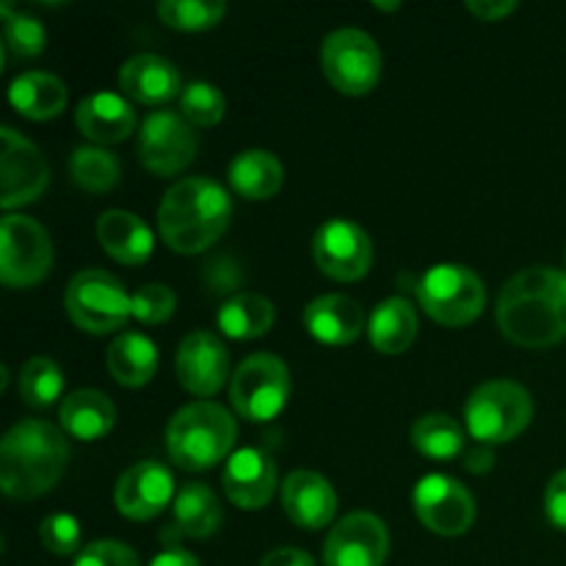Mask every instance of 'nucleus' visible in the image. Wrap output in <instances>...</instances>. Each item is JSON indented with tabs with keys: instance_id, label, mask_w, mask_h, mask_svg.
Instances as JSON below:
<instances>
[{
	"instance_id": "obj_11",
	"label": "nucleus",
	"mask_w": 566,
	"mask_h": 566,
	"mask_svg": "<svg viewBox=\"0 0 566 566\" xmlns=\"http://www.w3.org/2000/svg\"><path fill=\"white\" fill-rule=\"evenodd\" d=\"M199 138L191 122L169 108L153 111L138 133V158L153 175L171 177L191 166Z\"/></svg>"
},
{
	"instance_id": "obj_10",
	"label": "nucleus",
	"mask_w": 566,
	"mask_h": 566,
	"mask_svg": "<svg viewBox=\"0 0 566 566\" xmlns=\"http://www.w3.org/2000/svg\"><path fill=\"white\" fill-rule=\"evenodd\" d=\"M53 241L36 219L6 213L0 221V280L9 287H33L50 274Z\"/></svg>"
},
{
	"instance_id": "obj_14",
	"label": "nucleus",
	"mask_w": 566,
	"mask_h": 566,
	"mask_svg": "<svg viewBox=\"0 0 566 566\" xmlns=\"http://www.w3.org/2000/svg\"><path fill=\"white\" fill-rule=\"evenodd\" d=\"M313 260L332 280L357 282L370 271L374 243L357 221L326 219L313 235Z\"/></svg>"
},
{
	"instance_id": "obj_46",
	"label": "nucleus",
	"mask_w": 566,
	"mask_h": 566,
	"mask_svg": "<svg viewBox=\"0 0 566 566\" xmlns=\"http://www.w3.org/2000/svg\"><path fill=\"white\" fill-rule=\"evenodd\" d=\"M374 9H385V11H396V9H401V3H381V0H374Z\"/></svg>"
},
{
	"instance_id": "obj_39",
	"label": "nucleus",
	"mask_w": 566,
	"mask_h": 566,
	"mask_svg": "<svg viewBox=\"0 0 566 566\" xmlns=\"http://www.w3.org/2000/svg\"><path fill=\"white\" fill-rule=\"evenodd\" d=\"M72 566H142V562H138V553L125 542L99 539L83 547Z\"/></svg>"
},
{
	"instance_id": "obj_17",
	"label": "nucleus",
	"mask_w": 566,
	"mask_h": 566,
	"mask_svg": "<svg viewBox=\"0 0 566 566\" xmlns=\"http://www.w3.org/2000/svg\"><path fill=\"white\" fill-rule=\"evenodd\" d=\"M175 475L166 464L153 462V459H144V462L127 468L114 490V503L119 514L136 520V523L158 517L169 503H175Z\"/></svg>"
},
{
	"instance_id": "obj_7",
	"label": "nucleus",
	"mask_w": 566,
	"mask_h": 566,
	"mask_svg": "<svg viewBox=\"0 0 566 566\" xmlns=\"http://www.w3.org/2000/svg\"><path fill=\"white\" fill-rule=\"evenodd\" d=\"M130 293L119 276L103 269L77 271L64 291L66 315L88 335H108L130 318Z\"/></svg>"
},
{
	"instance_id": "obj_22",
	"label": "nucleus",
	"mask_w": 566,
	"mask_h": 566,
	"mask_svg": "<svg viewBox=\"0 0 566 566\" xmlns=\"http://www.w3.org/2000/svg\"><path fill=\"white\" fill-rule=\"evenodd\" d=\"M75 125L88 142L119 144L136 127V111L122 94L94 92L77 103Z\"/></svg>"
},
{
	"instance_id": "obj_12",
	"label": "nucleus",
	"mask_w": 566,
	"mask_h": 566,
	"mask_svg": "<svg viewBox=\"0 0 566 566\" xmlns=\"http://www.w3.org/2000/svg\"><path fill=\"white\" fill-rule=\"evenodd\" d=\"M0 208L11 213L42 197L50 182V169L42 149L14 127L0 130Z\"/></svg>"
},
{
	"instance_id": "obj_2",
	"label": "nucleus",
	"mask_w": 566,
	"mask_h": 566,
	"mask_svg": "<svg viewBox=\"0 0 566 566\" xmlns=\"http://www.w3.org/2000/svg\"><path fill=\"white\" fill-rule=\"evenodd\" d=\"M70 462V442L59 426L25 418L0 442V486L14 501H33L53 490Z\"/></svg>"
},
{
	"instance_id": "obj_27",
	"label": "nucleus",
	"mask_w": 566,
	"mask_h": 566,
	"mask_svg": "<svg viewBox=\"0 0 566 566\" xmlns=\"http://www.w3.org/2000/svg\"><path fill=\"white\" fill-rule=\"evenodd\" d=\"M370 346L379 354L396 357L403 354L418 337V310L409 298L390 296L370 313L368 318Z\"/></svg>"
},
{
	"instance_id": "obj_45",
	"label": "nucleus",
	"mask_w": 566,
	"mask_h": 566,
	"mask_svg": "<svg viewBox=\"0 0 566 566\" xmlns=\"http://www.w3.org/2000/svg\"><path fill=\"white\" fill-rule=\"evenodd\" d=\"M149 566H199V562L188 551L171 545V547H166L164 553H158V556L149 562Z\"/></svg>"
},
{
	"instance_id": "obj_6",
	"label": "nucleus",
	"mask_w": 566,
	"mask_h": 566,
	"mask_svg": "<svg viewBox=\"0 0 566 566\" xmlns=\"http://www.w3.org/2000/svg\"><path fill=\"white\" fill-rule=\"evenodd\" d=\"M415 293L426 315L442 326L473 324L486 304V287L481 276L459 263L431 265L420 276Z\"/></svg>"
},
{
	"instance_id": "obj_26",
	"label": "nucleus",
	"mask_w": 566,
	"mask_h": 566,
	"mask_svg": "<svg viewBox=\"0 0 566 566\" xmlns=\"http://www.w3.org/2000/svg\"><path fill=\"white\" fill-rule=\"evenodd\" d=\"M158 346L144 332H119L105 352L108 374L125 387H144L158 370Z\"/></svg>"
},
{
	"instance_id": "obj_42",
	"label": "nucleus",
	"mask_w": 566,
	"mask_h": 566,
	"mask_svg": "<svg viewBox=\"0 0 566 566\" xmlns=\"http://www.w3.org/2000/svg\"><path fill=\"white\" fill-rule=\"evenodd\" d=\"M468 11L475 14L484 22H497L503 17H509L512 11H517V0H468Z\"/></svg>"
},
{
	"instance_id": "obj_1",
	"label": "nucleus",
	"mask_w": 566,
	"mask_h": 566,
	"mask_svg": "<svg viewBox=\"0 0 566 566\" xmlns=\"http://www.w3.org/2000/svg\"><path fill=\"white\" fill-rule=\"evenodd\" d=\"M503 337L525 348H547L566 337V271L531 265L503 285L495 310Z\"/></svg>"
},
{
	"instance_id": "obj_20",
	"label": "nucleus",
	"mask_w": 566,
	"mask_h": 566,
	"mask_svg": "<svg viewBox=\"0 0 566 566\" xmlns=\"http://www.w3.org/2000/svg\"><path fill=\"white\" fill-rule=\"evenodd\" d=\"M119 86L127 97L144 105H164L182 94L180 72L158 53H138L127 59L119 70Z\"/></svg>"
},
{
	"instance_id": "obj_37",
	"label": "nucleus",
	"mask_w": 566,
	"mask_h": 566,
	"mask_svg": "<svg viewBox=\"0 0 566 566\" xmlns=\"http://www.w3.org/2000/svg\"><path fill=\"white\" fill-rule=\"evenodd\" d=\"M177 293L164 282H147L130 298V315L142 324H164L175 315Z\"/></svg>"
},
{
	"instance_id": "obj_40",
	"label": "nucleus",
	"mask_w": 566,
	"mask_h": 566,
	"mask_svg": "<svg viewBox=\"0 0 566 566\" xmlns=\"http://www.w3.org/2000/svg\"><path fill=\"white\" fill-rule=\"evenodd\" d=\"M241 265L230 254H219V258L208 260L205 263V282H208L210 291L230 293L241 285Z\"/></svg>"
},
{
	"instance_id": "obj_31",
	"label": "nucleus",
	"mask_w": 566,
	"mask_h": 566,
	"mask_svg": "<svg viewBox=\"0 0 566 566\" xmlns=\"http://www.w3.org/2000/svg\"><path fill=\"white\" fill-rule=\"evenodd\" d=\"M412 446L426 459L451 462V459L464 457V451H468V437H464L462 423L453 420L451 415L431 412L415 420Z\"/></svg>"
},
{
	"instance_id": "obj_13",
	"label": "nucleus",
	"mask_w": 566,
	"mask_h": 566,
	"mask_svg": "<svg viewBox=\"0 0 566 566\" xmlns=\"http://www.w3.org/2000/svg\"><path fill=\"white\" fill-rule=\"evenodd\" d=\"M412 506L420 523L437 536L468 534L475 520V501L464 484L446 473H429L415 484Z\"/></svg>"
},
{
	"instance_id": "obj_30",
	"label": "nucleus",
	"mask_w": 566,
	"mask_h": 566,
	"mask_svg": "<svg viewBox=\"0 0 566 566\" xmlns=\"http://www.w3.org/2000/svg\"><path fill=\"white\" fill-rule=\"evenodd\" d=\"M276 310L271 298L260 296V293H232L216 313V324H219L221 335L232 337V340H254L263 337L265 332L274 326Z\"/></svg>"
},
{
	"instance_id": "obj_23",
	"label": "nucleus",
	"mask_w": 566,
	"mask_h": 566,
	"mask_svg": "<svg viewBox=\"0 0 566 566\" xmlns=\"http://www.w3.org/2000/svg\"><path fill=\"white\" fill-rule=\"evenodd\" d=\"M97 241L105 249V254L125 265L147 263L155 249L153 230L142 216L130 210H105L97 219Z\"/></svg>"
},
{
	"instance_id": "obj_33",
	"label": "nucleus",
	"mask_w": 566,
	"mask_h": 566,
	"mask_svg": "<svg viewBox=\"0 0 566 566\" xmlns=\"http://www.w3.org/2000/svg\"><path fill=\"white\" fill-rule=\"evenodd\" d=\"M70 175L75 180V186H81L83 191L92 193H105L111 188H116L122 177V164L114 153L103 147H77L70 158Z\"/></svg>"
},
{
	"instance_id": "obj_32",
	"label": "nucleus",
	"mask_w": 566,
	"mask_h": 566,
	"mask_svg": "<svg viewBox=\"0 0 566 566\" xmlns=\"http://www.w3.org/2000/svg\"><path fill=\"white\" fill-rule=\"evenodd\" d=\"M17 387H20V396L28 407H53L59 398H64V370L59 368L55 359L39 354V357H31L20 368Z\"/></svg>"
},
{
	"instance_id": "obj_21",
	"label": "nucleus",
	"mask_w": 566,
	"mask_h": 566,
	"mask_svg": "<svg viewBox=\"0 0 566 566\" xmlns=\"http://www.w3.org/2000/svg\"><path fill=\"white\" fill-rule=\"evenodd\" d=\"M304 326L318 343L348 346L363 335L365 313L346 293H324L304 307Z\"/></svg>"
},
{
	"instance_id": "obj_38",
	"label": "nucleus",
	"mask_w": 566,
	"mask_h": 566,
	"mask_svg": "<svg viewBox=\"0 0 566 566\" xmlns=\"http://www.w3.org/2000/svg\"><path fill=\"white\" fill-rule=\"evenodd\" d=\"M39 542L53 556H72L81 553V523L72 514H48L39 523Z\"/></svg>"
},
{
	"instance_id": "obj_35",
	"label": "nucleus",
	"mask_w": 566,
	"mask_h": 566,
	"mask_svg": "<svg viewBox=\"0 0 566 566\" xmlns=\"http://www.w3.org/2000/svg\"><path fill=\"white\" fill-rule=\"evenodd\" d=\"M227 6L221 0H160L158 17L177 31H205L224 20Z\"/></svg>"
},
{
	"instance_id": "obj_25",
	"label": "nucleus",
	"mask_w": 566,
	"mask_h": 566,
	"mask_svg": "<svg viewBox=\"0 0 566 566\" xmlns=\"http://www.w3.org/2000/svg\"><path fill=\"white\" fill-rule=\"evenodd\" d=\"M66 97H70L66 83L53 72L42 70L22 72L9 86V103L14 105L17 114L33 122L55 119L66 108Z\"/></svg>"
},
{
	"instance_id": "obj_36",
	"label": "nucleus",
	"mask_w": 566,
	"mask_h": 566,
	"mask_svg": "<svg viewBox=\"0 0 566 566\" xmlns=\"http://www.w3.org/2000/svg\"><path fill=\"white\" fill-rule=\"evenodd\" d=\"M180 114L193 127H213L224 119L227 99L219 86L208 81H193L180 94Z\"/></svg>"
},
{
	"instance_id": "obj_8",
	"label": "nucleus",
	"mask_w": 566,
	"mask_h": 566,
	"mask_svg": "<svg viewBox=\"0 0 566 566\" xmlns=\"http://www.w3.org/2000/svg\"><path fill=\"white\" fill-rule=\"evenodd\" d=\"M230 398L235 412L249 423H269L291 398V370L276 354H249L230 379Z\"/></svg>"
},
{
	"instance_id": "obj_29",
	"label": "nucleus",
	"mask_w": 566,
	"mask_h": 566,
	"mask_svg": "<svg viewBox=\"0 0 566 566\" xmlns=\"http://www.w3.org/2000/svg\"><path fill=\"white\" fill-rule=\"evenodd\" d=\"M171 514H175L177 536H188V539H208L221 528V520H224L216 492L199 481H188L177 490Z\"/></svg>"
},
{
	"instance_id": "obj_18",
	"label": "nucleus",
	"mask_w": 566,
	"mask_h": 566,
	"mask_svg": "<svg viewBox=\"0 0 566 566\" xmlns=\"http://www.w3.org/2000/svg\"><path fill=\"white\" fill-rule=\"evenodd\" d=\"M224 495L235 503L238 509L258 512L274 497L276 490V462L271 453L260 448H238L224 464L221 475Z\"/></svg>"
},
{
	"instance_id": "obj_41",
	"label": "nucleus",
	"mask_w": 566,
	"mask_h": 566,
	"mask_svg": "<svg viewBox=\"0 0 566 566\" xmlns=\"http://www.w3.org/2000/svg\"><path fill=\"white\" fill-rule=\"evenodd\" d=\"M545 514L558 531H566V468L547 481Z\"/></svg>"
},
{
	"instance_id": "obj_24",
	"label": "nucleus",
	"mask_w": 566,
	"mask_h": 566,
	"mask_svg": "<svg viewBox=\"0 0 566 566\" xmlns=\"http://www.w3.org/2000/svg\"><path fill=\"white\" fill-rule=\"evenodd\" d=\"M59 423L61 431H64L66 437H72V440H103V437L111 434V429H114L116 407L103 390L83 387V390L66 392V396L61 398Z\"/></svg>"
},
{
	"instance_id": "obj_47",
	"label": "nucleus",
	"mask_w": 566,
	"mask_h": 566,
	"mask_svg": "<svg viewBox=\"0 0 566 566\" xmlns=\"http://www.w3.org/2000/svg\"><path fill=\"white\" fill-rule=\"evenodd\" d=\"M564 258H566V254H564Z\"/></svg>"
},
{
	"instance_id": "obj_4",
	"label": "nucleus",
	"mask_w": 566,
	"mask_h": 566,
	"mask_svg": "<svg viewBox=\"0 0 566 566\" xmlns=\"http://www.w3.org/2000/svg\"><path fill=\"white\" fill-rule=\"evenodd\" d=\"M238 423L227 407L216 401H191L177 409L166 426V451L180 470H210L232 457Z\"/></svg>"
},
{
	"instance_id": "obj_9",
	"label": "nucleus",
	"mask_w": 566,
	"mask_h": 566,
	"mask_svg": "<svg viewBox=\"0 0 566 566\" xmlns=\"http://www.w3.org/2000/svg\"><path fill=\"white\" fill-rule=\"evenodd\" d=\"M321 66L337 92L368 94L381 77V50L363 28H337L321 44Z\"/></svg>"
},
{
	"instance_id": "obj_15",
	"label": "nucleus",
	"mask_w": 566,
	"mask_h": 566,
	"mask_svg": "<svg viewBox=\"0 0 566 566\" xmlns=\"http://www.w3.org/2000/svg\"><path fill=\"white\" fill-rule=\"evenodd\" d=\"M390 553L385 520L352 512L332 525L324 542V566H381Z\"/></svg>"
},
{
	"instance_id": "obj_16",
	"label": "nucleus",
	"mask_w": 566,
	"mask_h": 566,
	"mask_svg": "<svg viewBox=\"0 0 566 566\" xmlns=\"http://www.w3.org/2000/svg\"><path fill=\"white\" fill-rule=\"evenodd\" d=\"M175 370L188 392L210 398L224 387L227 376H230V352L216 332H188L177 346Z\"/></svg>"
},
{
	"instance_id": "obj_28",
	"label": "nucleus",
	"mask_w": 566,
	"mask_h": 566,
	"mask_svg": "<svg viewBox=\"0 0 566 566\" xmlns=\"http://www.w3.org/2000/svg\"><path fill=\"white\" fill-rule=\"evenodd\" d=\"M227 177L243 199L263 202V199L280 193L282 182H285V169H282L280 158L269 149H243L232 158Z\"/></svg>"
},
{
	"instance_id": "obj_3",
	"label": "nucleus",
	"mask_w": 566,
	"mask_h": 566,
	"mask_svg": "<svg viewBox=\"0 0 566 566\" xmlns=\"http://www.w3.org/2000/svg\"><path fill=\"white\" fill-rule=\"evenodd\" d=\"M232 199L213 177H182L158 205V232L177 254H197L224 235Z\"/></svg>"
},
{
	"instance_id": "obj_34",
	"label": "nucleus",
	"mask_w": 566,
	"mask_h": 566,
	"mask_svg": "<svg viewBox=\"0 0 566 566\" xmlns=\"http://www.w3.org/2000/svg\"><path fill=\"white\" fill-rule=\"evenodd\" d=\"M0 17H3V53L11 59H33L48 44V31L42 20L25 11H14L9 0L0 3Z\"/></svg>"
},
{
	"instance_id": "obj_5",
	"label": "nucleus",
	"mask_w": 566,
	"mask_h": 566,
	"mask_svg": "<svg viewBox=\"0 0 566 566\" xmlns=\"http://www.w3.org/2000/svg\"><path fill=\"white\" fill-rule=\"evenodd\" d=\"M534 418V398L512 379L475 387L464 403V429L481 446H503L523 434Z\"/></svg>"
},
{
	"instance_id": "obj_43",
	"label": "nucleus",
	"mask_w": 566,
	"mask_h": 566,
	"mask_svg": "<svg viewBox=\"0 0 566 566\" xmlns=\"http://www.w3.org/2000/svg\"><path fill=\"white\" fill-rule=\"evenodd\" d=\"M260 566H315V562L302 547H276V551L265 553Z\"/></svg>"
},
{
	"instance_id": "obj_19",
	"label": "nucleus",
	"mask_w": 566,
	"mask_h": 566,
	"mask_svg": "<svg viewBox=\"0 0 566 566\" xmlns=\"http://www.w3.org/2000/svg\"><path fill=\"white\" fill-rule=\"evenodd\" d=\"M282 509L298 528L318 531L337 514V492L332 481L315 470H293L280 486Z\"/></svg>"
},
{
	"instance_id": "obj_44",
	"label": "nucleus",
	"mask_w": 566,
	"mask_h": 566,
	"mask_svg": "<svg viewBox=\"0 0 566 566\" xmlns=\"http://www.w3.org/2000/svg\"><path fill=\"white\" fill-rule=\"evenodd\" d=\"M464 468L470 470V473H486V470H492V464H495V453H492L490 446H481V442H475V446H468V451H464Z\"/></svg>"
}]
</instances>
